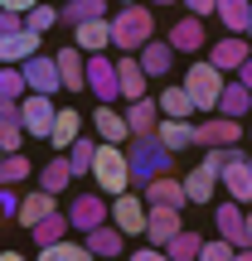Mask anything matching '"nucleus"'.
I'll return each mask as SVG.
<instances>
[{
  "label": "nucleus",
  "instance_id": "f257e3e1",
  "mask_svg": "<svg viewBox=\"0 0 252 261\" xmlns=\"http://www.w3.org/2000/svg\"><path fill=\"white\" fill-rule=\"evenodd\" d=\"M146 39H155V10H150V0L141 5V0H131L112 15V48H122V54H136Z\"/></svg>",
  "mask_w": 252,
  "mask_h": 261
},
{
  "label": "nucleus",
  "instance_id": "f03ea898",
  "mask_svg": "<svg viewBox=\"0 0 252 261\" xmlns=\"http://www.w3.org/2000/svg\"><path fill=\"white\" fill-rule=\"evenodd\" d=\"M93 184L102 189L107 198H117V194H126V189H131V160H126V145H117V140H97Z\"/></svg>",
  "mask_w": 252,
  "mask_h": 261
},
{
  "label": "nucleus",
  "instance_id": "7ed1b4c3",
  "mask_svg": "<svg viewBox=\"0 0 252 261\" xmlns=\"http://www.w3.org/2000/svg\"><path fill=\"white\" fill-rule=\"evenodd\" d=\"M126 160H131V184H146L150 174H165V169H175V150L160 145V136L150 130V136H126Z\"/></svg>",
  "mask_w": 252,
  "mask_h": 261
},
{
  "label": "nucleus",
  "instance_id": "20e7f679",
  "mask_svg": "<svg viewBox=\"0 0 252 261\" xmlns=\"http://www.w3.org/2000/svg\"><path fill=\"white\" fill-rule=\"evenodd\" d=\"M179 83H185V92L194 97V107H199V112H218V97H223L228 73H223L218 63H209V58H199V63L189 68Z\"/></svg>",
  "mask_w": 252,
  "mask_h": 261
},
{
  "label": "nucleus",
  "instance_id": "39448f33",
  "mask_svg": "<svg viewBox=\"0 0 252 261\" xmlns=\"http://www.w3.org/2000/svg\"><path fill=\"white\" fill-rule=\"evenodd\" d=\"M238 140H243V121H238V116H223V112L209 116L204 112V121H194V145L199 150H209V145H238Z\"/></svg>",
  "mask_w": 252,
  "mask_h": 261
},
{
  "label": "nucleus",
  "instance_id": "423d86ee",
  "mask_svg": "<svg viewBox=\"0 0 252 261\" xmlns=\"http://www.w3.org/2000/svg\"><path fill=\"white\" fill-rule=\"evenodd\" d=\"M54 97H44V92H25L19 97V126H25V136H34V140H49V126H54Z\"/></svg>",
  "mask_w": 252,
  "mask_h": 261
},
{
  "label": "nucleus",
  "instance_id": "0eeeda50",
  "mask_svg": "<svg viewBox=\"0 0 252 261\" xmlns=\"http://www.w3.org/2000/svg\"><path fill=\"white\" fill-rule=\"evenodd\" d=\"M19 73H25V83H29V92H44V97H54V92H63V77H58V63H54V54H29L25 63H19Z\"/></svg>",
  "mask_w": 252,
  "mask_h": 261
},
{
  "label": "nucleus",
  "instance_id": "6e6552de",
  "mask_svg": "<svg viewBox=\"0 0 252 261\" xmlns=\"http://www.w3.org/2000/svg\"><path fill=\"white\" fill-rule=\"evenodd\" d=\"M112 218V198L97 189V194H78L73 203H68V223H73V232H93L97 223H107Z\"/></svg>",
  "mask_w": 252,
  "mask_h": 261
},
{
  "label": "nucleus",
  "instance_id": "1a4fd4ad",
  "mask_svg": "<svg viewBox=\"0 0 252 261\" xmlns=\"http://www.w3.org/2000/svg\"><path fill=\"white\" fill-rule=\"evenodd\" d=\"M87 92L97 102H117L122 87H117V63L107 54H87Z\"/></svg>",
  "mask_w": 252,
  "mask_h": 261
},
{
  "label": "nucleus",
  "instance_id": "9d476101",
  "mask_svg": "<svg viewBox=\"0 0 252 261\" xmlns=\"http://www.w3.org/2000/svg\"><path fill=\"white\" fill-rule=\"evenodd\" d=\"M112 223L122 227L126 237H141V232H146V198H141L136 189H126V194L112 198Z\"/></svg>",
  "mask_w": 252,
  "mask_h": 261
},
{
  "label": "nucleus",
  "instance_id": "9b49d317",
  "mask_svg": "<svg viewBox=\"0 0 252 261\" xmlns=\"http://www.w3.org/2000/svg\"><path fill=\"white\" fill-rule=\"evenodd\" d=\"M141 198H146V203H165V208H185L189 203L185 179H175L170 169H165V174H150L146 184H141Z\"/></svg>",
  "mask_w": 252,
  "mask_h": 261
},
{
  "label": "nucleus",
  "instance_id": "f8f14e48",
  "mask_svg": "<svg viewBox=\"0 0 252 261\" xmlns=\"http://www.w3.org/2000/svg\"><path fill=\"white\" fill-rule=\"evenodd\" d=\"M54 63H58V77H63V92H87V54L78 44L58 48Z\"/></svg>",
  "mask_w": 252,
  "mask_h": 261
},
{
  "label": "nucleus",
  "instance_id": "ddd939ff",
  "mask_svg": "<svg viewBox=\"0 0 252 261\" xmlns=\"http://www.w3.org/2000/svg\"><path fill=\"white\" fill-rule=\"evenodd\" d=\"M214 227H218V237L233 242V252H238V247H247V213H243L238 198H228V203L214 208Z\"/></svg>",
  "mask_w": 252,
  "mask_h": 261
},
{
  "label": "nucleus",
  "instance_id": "4468645a",
  "mask_svg": "<svg viewBox=\"0 0 252 261\" xmlns=\"http://www.w3.org/2000/svg\"><path fill=\"white\" fill-rule=\"evenodd\" d=\"M185 227V218H179V208H165V203H146V237L155 247H165L170 237Z\"/></svg>",
  "mask_w": 252,
  "mask_h": 261
},
{
  "label": "nucleus",
  "instance_id": "2eb2a0df",
  "mask_svg": "<svg viewBox=\"0 0 252 261\" xmlns=\"http://www.w3.org/2000/svg\"><path fill=\"white\" fill-rule=\"evenodd\" d=\"M117 87H122L126 102H136V97H146V92H150V73L141 68V58H136V54H122V58H117Z\"/></svg>",
  "mask_w": 252,
  "mask_h": 261
},
{
  "label": "nucleus",
  "instance_id": "dca6fc26",
  "mask_svg": "<svg viewBox=\"0 0 252 261\" xmlns=\"http://www.w3.org/2000/svg\"><path fill=\"white\" fill-rule=\"evenodd\" d=\"M73 44L83 48V54H107V48H112V19L97 15V19L73 24Z\"/></svg>",
  "mask_w": 252,
  "mask_h": 261
},
{
  "label": "nucleus",
  "instance_id": "f3484780",
  "mask_svg": "<svg viewBox=\"0 0 252 261\" xmlns=\"http://www.w3.org/2000/svg\"><path fill=\"white\" fill-rule=\"evenodd\" d=\"M218 189H223L228 198H238V203H252V169H247V155H243V160H228V165L218 169Z\"/></svg>",
  "mask_w": 252,
  "mask_h": 261
},
{
  "label": "nucleus",
  "instance_id": "a211bd4d",
  "mask_svg": "<svg viewBox=\"0 0 252 261\" xmlns=\"http://www.w3.org/2000/svg\"><path fill=\"white\" fill-rule=\"evenodd\" d=\"M39 48H44V34H34V29H10V34H0V63H25Z\"/></svg>",
  "mask_w": 252,
  "mask_h": 261
},
{
  "label": "nucleus",
  "instance_id": "6ab92c4d",
  "mask_svg": "<svg viewBox=\"0 0 252 261\" xmlns=\"http://www.w3.org/2000/svg\"><path fill=\"white\" fill-rule=\"evenodd\" d=\"M247 54H252V48H247V34H223V39H214V48H209V63H218L223 73H238Z\"/></svg>",
  "mask_w": 252,
  "mask_h": 261
},
{
  "label": "nucleus",
  "instance_id": "aec40b11",
  "mask_svg": "<svg viewBox=\"0 0 252 261\" xmlns=\"http://www.w3.org/2000/svg\"><path fill=\"white\" fill-rule=\"evenodd\" d=\"M54 198H58V194H49L44 184H39V189H29V194H19V208H15V223H19V227H34L39 218H49V213H54V208H58Z\"/></svg>",
  "mask_w": 252,
  "mask_h": 261
},
{
  "label": "nucleus",
  "instance_id": "412c9836",
  "mask_svg": "<svg viewBox=\"0 0 252 261\" xmlns=\"http://www.w3.org/2000/svg\"><path fill=\"white\" fill-rule=\"evenodd\" d=\"M83 242H87V252L93 256H122L126 252V232L107 218V223H97L93 232H83Z\"/></svg>",
  "mask_w": 252,
  "mask_h": 261
},
{
  "label": "nucleus",
  "instance_id": "4be33fe9",
  "mask_svg": "<svg viewBox=\"0 0 252 261\" xmlns=\"http://www.w3.org/2000/svg\"><path fill=\"white\" fill-rule=\"evenodd\" d=\"M136 58H141V68H146L150 77H160V83H165V73L175 68V48H170V39H146V44L136 48Z\"/></svg>",
  "mask_w": 252,
  "mask_h": 261
},
{
  "label": "nucleus",
  "instance_id": "5701e85b",
  "mask_svg": "<svg viewBox=\"0 0 252 261\" xmlns=\"http://www.w3.org/2000/svg\"><path fill=\"white\" fill-rule=\"evenodd\" d=\"M78 136H83V112L58 107V112H54V126H49V150H68Z\"/></svg>",
  "mask_w": 252,
  "mask_h": 261
},
{
  "label": "nucleus",
  "instance_id": "b1692460",
  "mask_svg": "<svg viewBox=\"0 0 252 261\" xmlns=\"http://www.w3.org/2000/svg\"><path fill=\"white\" fill-rule=\"evenodd\" d=\"M155 136H160V145L165 150H194V121L189 116H160V126H155Z\"/></svg>",
  "mask_w": 252,
  "mask_h": 261
},
{
  "label": "nucleus",
  "instance_id": "393cba45",
  "mask_svg": "<svg viewBox=\"0 0 252 261\" xmlns=\"http://www.w3.org/2000/svg\"><path fill=\"white\" fill-rule=\"evenodd\" d=\"M93 130H97V140H117V145H126V112H117L112 102H97V112H93Z\"/></svg>",
  "mask_w": 252,
  "mask_h": 261
},
{
  "label": "nucleus",
  "instance_id": "a878e982",
  "mask_svg": "<svg viewBox=\"0 0 252 261\" xmlns=\"http://www.w3.org/2000/svg\"><path fill=\"white\" fill-rule=\"evenodd\" d=\"M170 48L175 54H199L204 48V15H185L179 24H170Z\"/></svg>",
  "mask_w": 252,
  "mask_h": 261
},
{
  "label": "nucleus",
  "instance_id": "bb28decb",
  "mask_svg": "<svg viewBox=\"0 0 252 261\" xmlns=\"http://www.w3.org/2000/svg\"><path fill=\"white\" fill-rule=\"evenodd\" d=\"M185 194H189V203H214V194H218V169H209V165H194L185 174Z\"/></svg>",
  "mask_w": 252,
  "mask_h": 261
},
{
  "label": "nucleus",
  "instance_id": "cd10ccee",
  "mask_svg": "<svg viewBox=\"0 0 252 261\" xmlns=\"http://www.w3.org/2000/svg\"><path fill=\"white\" fill-rule=\"evenodd\" d=\"M155 126H160V102H150V97L126 102V130L131 136H150Z\"/></svg>",
  "mask_w": 252,
  "mask_h": 261
},
{
  "label": "nucleus",
  "instance_id": "c85d7f7f",
  "mask_svg": "<svg viewBox=\"0 0 252 261\" xmlns=\"http://www.w3.org/2000/svg\"><path fill=\"white\" fill-rule=\"evenodd\" d=\"M39 184H44L49 194H63V189L73 184V165H68V150H49V165L39 169Z\"/></svg>",
  "mask_w": 252,
  "mask_h": 261
},
{
  "label": "nucleus",
  "instance_id": "c756f323",
  "mask_svg": "<svg viewBox=\"0 0 252 261\" xmlns=\"http://www.w3.org/2000/svg\"><path fill=\"white\" fill-rule=\"evenodd\" d=\"M155 102H160V116H194V112H199L194 97L185 92V83H165Z\"/></svg>",
  "mask_w": 252,
  "mask_h": 261
},
{
  "label": "nucleus",
  "instance_id": "7c9ffc66",
  "mask_svg": "<svg viewBox=\"0 0 252 261\" xmlns=\"http://www.w3.org/2000/svg\"><path fill=\"white\" fill-rule=\"evenodd\" d=\"M218 112H223V116H238V121H243V116H252V87H243L238 77H233V83H223Z\"/></svg>",
  "mask_w": 252,
  "mask_h": 261
},
{
  "label": "nucleus",
  "instance_id": "2f4dec72",
  "mask_svg": "<svg viewBox=\"0 0 252 261\" xmlns=\"http://www.w3.org/2000/svg\"><path fill=\"white\" fill-rule=\"evenodd\" d=\"M199 242H204V232H194V227H179V232L165 242V261H194V256H199Z\"/></svg>",
  "mask_w": 252,
  "mask_h": 261
},
{
  "label": "nucleus",
  "instance_id": "473e14b6",
  "mask_svg": "<svg viewBox=\"0 0 252 261\" xmlns=\"http://www.w3.org/2000/svg\"><path fill=\"white\" fill-rule=\"evenodd\" d=\"M93 155H97V136H78L73 145H68V165H73V179H83V174H93Z\"/></svg>",
  "mask_w": 252,
  "mask_h": 261
},
{
  "label": "nucleus",
  "instance_id": "72a5a7b5",
  "mask_svg": "<svg viewBox=\"0 0 252 261\" xmlns=\"http://www.w3.org/2000/svg\"><path fill=\"white\" fill-rule=\"evenodd\" d=\"M29 232H34V242H39V247H49V242H58V237H68V232H73V223H68V213H58V208H54V213H49V218H39Z\"/></svg>",
  "mask_w": 252,
  "mask_h": 261
},
{
  "label": "nucleus",
  "instance_id": "f704fd0d",
  "mask_svg": "<svg viewBox=\"0 0 252 261\" xmlns=\"http://www.w3.org/2000/svg\"><path fill=\"white\" fill-rule=\"evenodd\" d=\"M214 15L228 34H247V0H214Z\"/></svg>",
  "mask_w": 252,
  "mask_h": 261
},
{
  "label": "nucleus",
  "instance_id": "c9c22d12",
  "mask_svg": "<svg viewBox=\"0 0 252 261\" xmlns=\"http://www.w3.org/2000/svg\"><path fill=\"white\" fill-rule=\"evenodd\" d=\"M97 15H107V0H63V10H58L63 24H83V19H97Z\"/></svg>",
  "mask_w": 252,
  "mask_h": 261
},
{
  "label": "nucleus",
  "instance_id": "e433bc0d",
  "mask_svg": "<svg viewBox=\"0 0 252 261\" xmlns=\"http://www.w3.org/2000/svg\"><path fill=\"white\" fill-rule=\"evenodd\" d=\"M39 256H44V261H83V256H93V252H87V242H73V237H58V242L39 247Z\"/></svg>",
  "mask_w": 252,
  "mask_h": 261
},
{
  "label": "nucleus",
  "instance_id": "4c0bfd02",
  "mask_svg": "<svg viewBox=\"0 0 252 261\" xmlns=\"http://www.w3.org/2000/svg\"><path fill=\"white\" fill-rule=\"evenodd\" d=\"M19 179H29V155L25 150H10L0 160V184H19Z\"/></svg>",
  "mask_w": 252,
  "mask_h": 261
},
{
  "label": "nucleus",
  "instance_id": "58836bf2",
  "mask_svg": "<svg viewBox=\"0 0 252 261\" xmlns=\"http://www.w3.org/2000/svg\"><path fill=\"white\" fill-rule=\"evenodd\" d=\"M54 24H58V10L49 5V0H39V5H34V10L25 15V29H34V34H49Z\"/></svg>",
  "mask_w": 252,
  "mask_h": 261
},
{
  "label": "nucleus",
  "instance_id": "ea45409f",
  "mask_svg": "<svg viewBox=\"0 0 252 261\" xmlns=\"http://www.w3.org/2000/svg\"><path fill=\"white\" fill-rule=\"evenodd\" d=\"M29 83L25 73H19V63H0V97H25Z\"/></svg>",
  "mask_w": 252,
  "mask_h": 261
},
{
  "label": "nucleus",
  "instance_id": "a19ab883",
  "mask_svg": "<svg viewBox=\"0 0 252 261\" xmlns=\"http://www.w3.org/2000/svg\"><path fill=\"white\" fill-rule=\"evenodd\" d=\"M25 145V126H19V116H0V150H19Z\"/></svg>",
  "mask_w": 252,
  "mask_h": 261
},
{
  "label": "nucleus",
  "instance_id": "79ce46f5",
  "mask_svg": "<svg viewBox=\"0 0 252 261\" xmlns=\"http://www.w3.org/2000/svg\"><path fill=\"white\" fill-rule=\"evenodd\" d=\"M223 256H233V242L228 237H204L199 242V261H223Z\"/></svg>",
  "mask_w": 252,
  "mask_h": 261
},
{
  "label": "nucleus",
  "instance_id": "37998d69",
  "mask_svg": "<svg viewBox=\"0 0 252 261\" xmlns=\"http://www.w3.org/2000/svg\"><path fill=\"white\" fill-rule=\"evenodd\" d=\"M15 208H19V194H15L10 184H0V213H5V218H15Z\"/></svg>",
  "mask_w": 252,
  "mask_h": 261
},
{
  "label": "nucleus",
  "instance_id": "c03bdc74",
  "mask_svg": "<svg viewBox=\"0 0 252 261\" xmlns=\"http://www.w3.org/2000/svg\"><path fill=\"white\" fill-rule=\"evenodd\" d=\"M10 29H25V15H15V10H0V34H10Z\"/></svg>",
  "mask_w": 252,
  "mask_h": 261
},
{
  "label": "nucleus",
  "instance_id": "a18cd8bd",
  "mask_svg": "<svg viewBox=\"0 0 252 261\" xmlns=\"http://www.w3.org/2000/svg\"><path fill=\"white\" fill-rule=\"evenodd\" d=\"M39 0H0V10H15V15H29Z\"/></svg>",
  "mask_w": 252,
  "mask_h": 261
},
{
  "label": "nucleus",
  "instance_id": "49530a36",
  "mask_svg": "<svg viewBox=\"0 0 252 261\" xmlns=\"http://www.w3.org/2000/svg\"><path fill=\"white\" fill-rule=\"evenodd\" d=\"M185 5H189V15H204V19L214 15V0H185Z\"/></svg>",
  "mask_w": 252,
  "mask_h": 261
},
{
  "label": "nucleus",
  "instance_id": "de8ad7c7",
  "mask_svg": "<svg viewBox=\"0 0 252 261\" xmlns=\"http://www.w3.org/2000/svg\"><path fill=\"white\" fill-rule=\"evenodd\" d=\"M0 116H19V97H0Z\"/></svg>",
  "mask_w": 252,
  "mask_h": 261
},
{
  "label": "nucleus",
  "instance_id": "09e8293b",
  "mask_svg": "<svg viewBox=\"0 0 252 261\" xmlns=\"http://www.w3.org/2000/svg\"><path fill=\"white\" fill-rule=\"evenodd\" d=\"M238 83H243V87H252V54L243 58V68H238Z\"/></svg>",
  "mask_w": 252,
  "mask_h": 261
},
{
  "label": "nucleus",
  "instance_id": "8fccbe9b",
  "mask_svg": "<svg viewBox=\"0 0 252 261\" xmlns=\"http://www.w3.org/2000/svg\"><path fill=\"white\" fill-rule=\"evenodd\" d=\"M247 39H252V0H247Z\"/></svg>",
  "mask_w": 252,
  "mask_h": 261
},
{
  "label": "nucleus",
  "instance_id": "3c124183",
  "mask_svg": "<svg viewBox=\"0 0 252 261\" xmlns=\"http://www.w3.org/2000/svg\"><path fill=\"white\" fill-rule=\"evenodd\" d=\"M247 242H252V213H247Z\"/></svg>",
  "mask_w": 252,
  "mask_h": 261
},
{
  "label": "nucleus",
  "instance_id": "603ef678",
  "mask_svg": "<svg viewBox=\"0 0 252 261\" xmlns=\"http://www.w3.org/2000/svg\"><path fill=\"white\" fill-rule=\"evenodd\" d=\"M150 5H175V0H150Z\"/></svg>",
  "mask_w": 252,
  "mask_h": 261
},
{
  "label": "nucleus",
  "instance_id": "864d4df0",
  "mask_svg": "<svg viewBox=\"0 0 252 261\" xmlns=\"http://www.w3.org/2000/svg\"><path fill=\"white\" fill-rule=\"evenodd\" d=\"M247 140H252V121H247Z\"/></svg>",
  "mask_w": 252,
  "mask_h": 261
},
{
  "label": "nucleus",
  "instance_id": "5fc2aeb1",
  "mask_svg": "<svg viewBox=\"0 0 252 261\" xmlns=\"http://www.w3.org/2000/svg\"><path fill=\"white\" fill-rule=\"evenodd\" d=\"M117 5H131V0H117Z\"/></svg>",
  "mask_w": 252,
  "mask_h": 261
},
{
  "label": "nucleus",
  "instance_id": "6e6d98bb",
  "mask_svg": "<svg viewBox=\"0 0 252 261\" xmlns=\"http://www.w3.org/2000/svg\"><path fill=\"white\" fill-rule=\"evenodd\" d=\"M247 169H252V155H247Z\"/></svg>",
  "mask_w": 252,
  "mask_h": 261
},
{
  "label": "nucleus",
  "instance_id": "4d7b16f0",
  "mask_svg": "<svg viewBox=\"0 0 252 261\" xmlns=\"http://www.w3.org/2000/svg\"><path fill=\"white\" fill-rule=\"evenodd\" d=\"M0 160H5V150H0Z\"/></svg>",
  "mask_w": 252,
  "mask_h": 261
}]
</instances>
